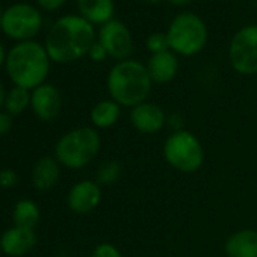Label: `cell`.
Here are the masks:
<instances>
[{"instance_id": "cell-27", "label": "cell", "mask_w": 257, "mask_h": 257, "mask_svg": "<svg viewBox=\"0 0 257 257\" xmlns=\"http://www.w3.org/2000/svg\"><path fill=\"white\" fill-rule=\"evenodd\" d=\"M13 124H14L13 115H10L5 110H0V138L10 134V131L13 128Z\"/></svg>"}, {"instance_id": "cell-30", "label": "cell", "mask_w": 257, "mask_h": 257, "mask_svg": "<svg viewBox=\"0 0 257 257\" xmlns=\"http://www.w3.org/2000/svg\"><path fill=\"white\" fill-rule=\"evenodd\" d=\"M168 2L174 7H185V5H189L192 4L194 0H168Z\"/></svg>"}, {"instance_id": "cell-24", "label": "cell", "mask_w": 257, "mask_h": 257, "mask_svg": "<svg viewBox=\"0 0 257 257\" xmlns=\"http://www.w3.org/2000/svg\"><path fill=\"white\" fill-rule=\"evenodd\" d=\"M19 182V176L14 170L11 168H5V170H0V186L10 189L14 188Z\"/></svg>"}, {"instance_id": "cell-21", "label": "cell", "mask_w": 257, "mask_h": 257, "mask_svg": "<svg viewBox=\"0 0 257 257\" xmlns=\"http://www.w3.org/2000/svg\"><path fill=\"white\" fill-rule=\"evenodd\" d=\"M121 176V165L116 161H106L103 162L95 173V182L101 186L113 185Z\"/></svg>"}, {"instance_id": "cell-18", "label": "cell", "mask_w": 257, "mask_h": 257, "mask_svg": "<svg viewBox=\"0 0 257 257\" xmlns=\"http://www.w3.org/2000/svg\"><path fill=\"white\" fill-rule=\"evenodd\" d=\"M119 113H121V106L112 98H109V100L98 101L91 109L89 118L95 128H109L118 121Z\"/></svg>"}, {"instance_id": "cell-13", "label": "cell", "mask_w": 257, "mask_h": 257, "mask_svg": "<svg viewBox=\"0 0 257 257\" xmlns=\"http://www.w3.org/2000/svg\"><path fill=\"white\" fill-rule=\"evenodd\" d=\"M37 245V234L32 228L13 225L0 236V251L10 257H23Z\"/></svg>"}, {"instance_id": "cell-15", "label": "cell", "mask_w": 257, "mask_h": 257, "mask_svg": "<svg viewBox=\"0 0 257 257\" xmlns=\"http://www.w3.org/2000/svg\"><path fill=\"white\" fill-rule=\"evenodd\" d=\"M61 177V164L55 156H44L37 161L32 170V183L38 191L55 188Z\"/></svg>"}, {"instance_id": "cell-23", "label": "cell", "mask_w": 257, "mask_h": 257, "mask_svg": "<svg viewBox=\"0 0 257 257\" xmlns=\"http://www.w3.org/2000/svg\"><path fill=\"white\" fill-rule=\"evenodd\" d=\"M91 257H122V255L115 245L109 242H103L94 248V251L91 252Z\"/></svg>"}, {"instance_id": "cell-28", "label": "cell", "mask_w": 257, "mask_h": 257, "mask_svg": "<svg viewBox=\"0 0 257 257\" xmlns=\"http://www.w3.org/2000/svg\"><path fill=\"white\" fill-rule=\"evenodd\" d=\"M7 88L5 85L2 83V80H0V110L4 109V104H5V98H7Z\"/></svg>"}, {"instance_id": "cell-10", "label": "cell", "mask_w": 257, "mask_h": 257, "mask_svg": "<svg viewBox=\"0 0 257 257\" xmlns=\"http://www.w3.org/2000/svg\"><path fill=\"white\" fill-rule=\"evenodd\" d=\"M31 107L41 121H53L62 109V95L52 83H43L32 91Z\"/></svg>"}, {"instance_id": "cell-26", "label": "cell", "mask_w": 257, "mask_h": 257, "mask_svg": "<svg viewBox=\"0 0 257 257\" xmlns=\"http://www.w3.org/2000/svg\"><path fill=\"white\" fill-rule=\"evenodd\" d=\"M88 56H89L94 62H103L109 55H107L106 49L95 40V43L91 46V49H89V52H88Z\"/></svg>"}, {"instance_id": "cell-16", "label": "cell", "mask_w": 257, "mask_h": 257, "mask_svg": "<svg viewBox=\"0 0 257 257\" xmlns=\"http://www.w3.org/2000/svg\"><path fill=\"white\" fill-rule=\"evenodd\" d=\"M227 257H257V231L243 228L233 233L225 242Z\"/></svg>"}, {"instance_id": "cell-32", "label": "cell", "mask_w": 257, "mask_h": 257, "mask_svg": "<svg viewBox=\"0 0 257 257\" xmlns=\"http://www.w3.org/2000/svg\"><path fill=\"white\" fill-rule=\"evenodd\" d=\"M2 16H4V10L0 7V26H2Z\"/></svg>"}, {"instance_id": "cell-2", "label": "cell", "mask_w": 257, "mask_h": 257, "mask_svg": "<svg viewBox=\"0 0 257 257\" xmlns=\"http://www.w3.org/2000/svg\"><path fill=\"white\" fill-rule=\"evenodd\" d=\"M50 58L44 44L32 40L16 43L7 53L5 70L14 86L34 91L46 83L50 73Z\"/></svg>"}, {"instance_id": "cell-5", "label": "cell", "mask_w": 257, "mask_h": 257, "mask_svg": "<svg viewBox=\"0 0 257 257\" xmlns=\"http://www.w3.org/2000/svg\"><path fill=\"white\" fill-rule=\"evenodd\" d=\"M167 37L170 50L176 55L194 56L206 47L209 32L201 17L194 13H182L171 20Z\"/></svg>"}, {"instance_id": "cell-14", "label": "cell", "mask_w": 257, "mask_h": 257, "mask_svg": "<svg viewBox=\"0 0 257 257\" xmlns=\"http://www.w3.org/2000/svg\"><path fill=\"white\" fill-rule=\"evenodd\" d=\"M146 67L153 83H168L179 71V59L173 50H167L152 55Z\"/></svg>"}, {"instance_id": "cell-29", "label": "cell", "mask_w": 257, "mask_h": 257, "mask_svg": "<svg viewBox=\"0 0 257 257\" xmlns=\"http://www.w3.org/2000/svg\"><path fill=\"white\" fill-rule=\"evenodd\" d=\"M7 50H5V47H4V44L0 43V68L2 67H5V61H7Z\"/></svg>"}, {"instance_id": "cell-11", "label": "cell", "mask_w": 257, "mask_h": 257, "mask_svg": "<svg viewBox=\"0 0 257 257\" xmlns=\"http://www.w3.org/2000/svg\"><path fill=\"white\" fill-rule=\"evenodd\" d=\"M131 122L138 132L144 135H153L164 128L167 116L161 106H158L156 103L144 101L132 107Z\"/></svg>"}, {"instance_id": "cell-17", "label": "cell", "mask_w": 257, "mask_h": 257, "mask_svg": "<svg viewBox=\"0 0 257 257\" xmlns=\"http://www.w3.org/2000/svg\"><path fill=\"white\" fill-rule=\"evenodd\" d=\"M79 16L91 25H104L113 19L115 7L113 0H77Z\"/></svg>"}, {"instance_id": "cell-4", "label": "cell", "mask_w": 257, "mask_h": 257, "mask_svg": "<svg viewBox=\"0 0 257 257\" xmlns=\"http://www.w3.org/2000/svg\"><path fill=\"white\" fill-rule=\"evenodd\" d=\"M100 135L94 127H77L59 138L55 146L56 161L70 170L86 167L100 152Z\"/></svg>"}, {"instance_id": "cell-12", "label": "cell", "mask_w": 257, "mask_h": 257, "mask_svg": "<svg viewBox=\"0 0 257 257\" xmlns=\"http://www.w3.org/2000/svg\"><path fill=\"white\" fill-rule=\"evenodd\" d=\"M101 200V188L95 180H80L68 192L67 203L74 213L92 212Z\"/></svg>"}, {"instance_id": "cell-25", "label": "cell", "mask_w": 257, "mask_h": 257, "mask_svg": "<svg viewBox=\"0 0 257 257\" xmlns=\"http://www.w3.org/2000/svg\"><path fill=\"white\" fill-rule=\"evenodd\" d=\"M35 2H37V7L41 11L55 13V11H58L59 8H62L67 4V0H35Z\"/></svg>"}, {"instance_id": "cell-7", "label": "cell", "mask_w": 257, "mask_h": 257, "mask_svg": "<svg viewBox=\"0 0 257 257\" xmlns=\"http://www.w3.org/2000/svg\"><path fill=\"white\" fill-rule=\"evenodd\" d=\"M165 161L182 173L197 171L204 161V150L198 138L188 131H176L164 144Z\"/></svg>"}, {"instance_id": "cell-20", "label": "cell", "mask_w": 257, "mask_h": 257, "mask_svg": "<svg viewBox=\"0 0 257 257\" xmlns=\"http://www.w3.org/2000/svg\"><path fill=\"white\" fill-rule=\"evenodd\" d=\"M31 97H32V91L20 86H13L7 92L4 110L13 116L22 115L28 107H31Z\"/></svg>"}, {"instance_id": "cell-9", "label": "cell", "mask_w": 257, "mask_h": 257, "mask_svg": "<svg viewBox=\"0 0 257 257\" xmlns=\"http://www.w3.org/2000/svg\"><path fill=\"white\" fill-rule=\"evenodd\" d=\"M97 41L106 49L107 55L118 62L131 59L134 53V38L131 31L124 23L115 19L100 26Z\"/></svg>"}, {"instance_id": "cell-22", "label": "cell", "mask_w": 257, "mask_h": 257, "mask_svg": "<svg viewBox=\"0 0 257 257\" xmlns=\"http://www.w3.org/2000/svg\"><path fill=\"white\" fill-rule=\"evenodd\" d=\"M146 46L147 49L152 52V55L155 53H162V52H167L170 50V43H168V37H167V32H155L152 34L147 41H146Z\"/></svg>"}, {"instance_id": "cell-8", "label": "cell", "mask_w": 257, "mask_h": 257, "mask_svg": "<svg viewBox=\"0 0 257 257\" xmlns=\"http://www.w3.org/2000/svg\"><path fill=\"white\" fill-rule=\"evenodd\" d=\"M231 68L243 76L257 74V25H248L239 29L228 47Z\"/></svg>"}, {"instance_id": "cell-1", "label": "cell", "mask_w": 257, "mask_h": 257, "mask_svg": "<svg viewBox=\"0 0 257 257\" xmlns=\"http://www.w3.org/2000/svg\"><path fill=\"white\" fill-rule=\"evenodd\" d=\"M95 40L94 25L82 16L68 14L53 22L46 35L44 47L52 62L71 64L86 56Z\"/></svg>"}, {"instance_id": "cell-19", "label": "cell", "mask_w": 257, "mask_h": 257, "mask_svg": "<svg viewBox=\"0 0 257 257\" xmlns=\"http://www.w3.org/2000/svg\"><path fill=\"white\" fill-rule=\"evenodd\" d=\"M40 216H41L40 207L32 200H20L14 206V212H13L14 225L35 230L37 224L40 222Z\"/></svg>"}, {"instance_id": "cell-6", "label": "cell", "mask_w": 257, "mask_h": 257, "mask_svg": "<svg viewBox=\"0 0 257 257\" xmlns=\"http://www.w3.org/2000/svg\"><path fill=\"white\" fill-rule=\"evenodd\" d=\"M43 28L41 10L28 2H17L4 10L2 26L0 32H4L10 40L23 43L32 41Z\"/></svg>"}, {"instance_id": "cell-31", "label": "cell", "mask_w": 257, "mask_h": 257, "mask_svg": "<svg viewBox=\"0 0 257 257\" xmlns=\"http://www.w3.org/2000/svg\"><path fill=\"white\" fill-rule=\"evenodd\" d=\"M144 2H147V4H159V2H162V0H144Z\"/></svg>"}, {"instance_id": "cell-3", "label": "cell", "mask_w": 257, "mask_h": 257, "mask_svg": "<svg viewBox=\"0 0 257 257\" xmlns=\"http://www.w3.org/2000/svg\"><path fill=\"white\" fill-rule=\"evenodd\" d=\"M152 79L147 67L135 59L116 62L107 74V91L119 106L135 107L147 101L152 92Z\"/></svg>"}]
</instances>
